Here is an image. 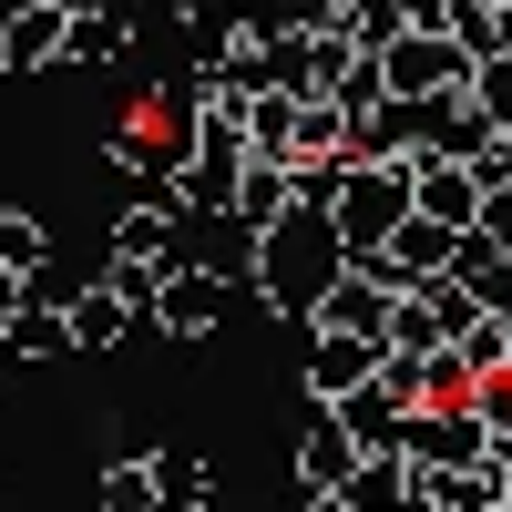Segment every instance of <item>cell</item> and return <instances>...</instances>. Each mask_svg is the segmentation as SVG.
<instances>
[{
    "mask_svg": "<svg viewBox=\"0 0 512 512\" xmlns=\"http://www.w3.org/2000/svg\"><path fill=\"white\" fill-rule=\"evenodd\" d=\"M338 277H349V246H338V226L318 216V205H297V216L256 246V287H267V308L297 318V328H318V308H328Z\"/></svg>",
    "mask_w": 512,
    "mask_h": 512,
    "instance_id": "1",
    "label": "cell"
},
{
    "mask_svg": "<svg viewBox=\"0 0 512 512\" xmlns=\"http://www.w3.org/2000/svg\"><path fill=\"white\" fill-rule=\"evenodd\" d=\"M420 216V164H349V185H338L328 226L338 246H349V267H369V256H390V236Z\"/></svg>",
    "mask_w": 512,
    "mask_h": 512,
    "instance_id": "2",
    "label": "cell"
},
{
    "mask_svg": "<svg viewBox=\"0 0 512 512\" xmlns=\"http://www.w3.org/2000/svg\"><path fill=\"white\" fill-rule=\"evenodd\" d=\"M472 52H461L451 31H400L390 52H379V82H390V103H472Z\"/></svg>",
    "mask_w": 512,
    "mask_h": 512,
    "instance_id": "3",
    "label": "cell"
},
{
    "mask_svg": "<svg viewBox=\"0 0 512 512\" xmlns=\"http://www.w3.org/2000/svg\"><path fill=\"white\" fill-rule=\"evenodd\" d=\"M472 328H482V297L461 287V277H431V287H410V297H400L390 349H400V359H441V349H461Z\"/></svg>",
    "mask_w": 512,
    "mask_h": 512,
    "instance_id": "4",
    "label": "cell"
},
{
    "mask_svg": "<svg viewBox=\"0 0 512 512\" xmlns=\"http://www.w3.org/2000/svg\"><path fill=\"white\" fill-rule=\"evenodd\" d=\"M400 451H410V472H482L492 431H482V410H410Z\"/></svg>",
    "mask_w": 512,
    "mask_h": 512,
    "instance_id": "5",
    "label": "cell"
},
{
    "mask_svg": "<svg viewBox=\"0 0 512 512\" xmlns=\"http://www.w3.org/2000/svg\"><path fill=\"white\" fill-rule=\"evenodd\" d=\"M390 318H400V287H379L369 267H349L328 287V308H318L308 338H379V349H390Z\"/></svg>",
    "mask_w": 512,
    "mask_h": 512,
    "instance_id": "6",
    "label": "cell"
},
{
    "mask_svg": "<svg viewBox=\"0 0 512 512\" xmlns=\"http://www.w3.org/2000/svg\"><path fill=\"white\" fill-rule=\"evenodd\" d=\"M113 267H154V277L185 267V216H175V195H144L134 216L113 226Z\"/></svg>",
    "mask_w": 512,
    "mask_h": 512,
    "instance_id": "7",
    "label": "cell"
},
{
    "mask_svg": "<svg viewBox=\"0 0 512 512\" xmlns=\"http://www.w3.org/2000/svg\"><path fill=\"white\" fill-rule=\"evenodd\" d=\"M72 52V0H21L0 21V72H52Z\"/></svg>",
    "mask_w": 512,
    "mask_h": 512,
    "instance_id": "8",
    "label": "cell"
},
{
    "mask_svg": "<svg viewBox=\"0 0 512 512\" xmlns=\"http://www.w3.org/2000/svg\"><path fill=\"white\" fill-rule=\"evenodd\" d=\"M379 369H390V349H379V338H308V400H318V410L359 400Z\"/></svg>",
    "mask_w": 512,
    "mask_h": 512,
    "instance_id": "9",
    "label": "cell"
},
{
    "mask_svg": "<svg viewBox=\"0 0 512 512\" xmlns=\"http://www.w3.org/2000/svg\"><path fill=\"white\" fill-rule=\"evenodd\" d=\"M359 461H369V451L349 441V420H338V410H318V420H308V441H297V492H308V502H338Z\"/></svg>",
    "mask_w": 512,
    "mask_h": 512,
    "instance_id": "10",
    "label": "cell"
},
{
    "mask_svg": "<svg viewBox=\"0 0 512 512\" xmlns=\"http://www.w3.org/2000/svg\"><path fill=\"white\" fill-rule=\"evenodd\" d=\"M226 277H205V267H175V277H164V297H154V328L164 338H216L226 328Z\"/></svg>",
    "mask_w": 512,
    "mask_h": 512,
    "instance_id": "11",
    "label": "cell"
},
{
    "mask_svg": "<svg viewBox=\"0 0 512 512\" xmlns=\"http://www.w3.org/2000/svg\"><path fill=\"white\" fill-rule=\"evenodd\" d=\"M338 512H420V472H410V451H369L349 492H338Z\"/></svg>",
    "mask_w": 512,
    "mask_h": 512,
    "instance_id": "12",
    "label": "cell"
},
{
    "mask_svg": "<svg viewBox=\"0 0 512 512\" xmlns=\"http://www.w3.org/2000/svg\"><path fill=\"white\" fill-rule=\"evenodd\" d=\"M420 216L451 226V236H472L482 226V175L472 164H420Z\"/></svg>",
    "mask_w": 512,
    "mask_h": 512,
    "instance_id": "13",
    "label": "cell"
},
{
    "mask_svg": "<svg viewBox=\"0 0 512 512\" xmlns=\"http://www.w3.org/2000/svg\"><path fill=\"white\" fill-rule=\"evenodd\" d=\"M318 31H338V41H349V52H390V41L410 31V11H400V0H328V11H318Z\"/></svg>",
    "mask_w": 512,
    "mask_h": 512,
    "instance_id": "14",
    "label": "cell"
},
{
    "mask_svg": "<svg viewBox=\"0 0 512 512\" xmlns=\"http://www.w3.org/2000/svg\"><path fill=\"white\" fill-rule=\"evenodd\" d=\"M297 123H308V103L256 93V103H246V154H256V164H297Z\"/></svg>",
    "mask_w": 512,
    "mask_h": 512,
    "instance_id": "15",
    "label": "cell"
},
{
    "mask_svg": "<svg viewBox=\"0 0 512 512\" xmlns=\"http://www.w3.org/2000/svg\"><path fill=\"white\" fill-rule=\"evenodd\" d=\"M420 512H502V472H420Z\"/></svg>",
    "mask_w": 512,
    "mask_h": 512,
    "instance_id": "16",
    "label": "cell"
},
{
    "mask_svg": "<svg viewBox=\"0 0 512 512\" xmlns=\"http://www.w3.org/2000/svg\"><path fill=\"white\" fill-rule=\"evenodd\" d=\"M338 420H349V441H359V451H400V431H410V410L379 390V379H369L359 400H338Z\"/></svg>",
    "mask_w": 512,
    "mask_h": 512,
    "instance_id": "17",
    "label": "cell"
},
{
    "mask_svg": "<svg viewBox=\"0 0 512 512\" xmlns=\"http://www.w3.org/2000/svg\"><path fill=\"white\" fill-rule=\"evenodd\" d=\"M154 492H164V512H205V502H216L205 451H154Z\"/></svg>",
    "mask_w": 512,
    "mask_h": 512,
    "instance_id": "18",
    "label": "cell"
},
{
    "mask_svg": "<svg viewBox=\"0 0 512 512\" xmlns=\"http://www.w3.org/2000/svg\"><path fill=\"white\" fill-rule=\"evenodd\" d=\"M123 328H134V308H123L113 287H82V297H72V349H113Z\"/></svg>",
    "mask_w": 512,
    "mask_h": 512,
    "instance_id": "19",
    "label": "cell"
},
{
    "mask_svg": "<svg viewBox=\"0 0 512 512\" xmlns=\"http://www.w3.org/2000/svg\"><path fill=\"white\" fill-rule=\"evenodd\" d=\"M0 349H21V359H62V349H72V308H21L11 328H0Z\"/></svg>",
    "mask_w": 512,
    "mask_h": 512,
    "instance_id": "20",
    "label": "cell"
},
{
    "mask_svg": "<svg viewBox=\"0 0 512 512\" xmlns=\"http://www.w3.org/2000/svg\"><path fill=\"white\" fill-rule=\"evenodd\" d=\"M123 52H134V31H123L113 11H72V52L62 62H123Z\"/></svg>",
    "mask_w": 512,
    "mask_h": 512,
    "instance_id": "21",
    "label": "cell"
},
{
    "mask_svg": "<svg viewBox=\"0 0 512 512\" xmlns=\"http://www.w3.org/2000/svg\"><path fill=\"white\" fill-rule=\"evenodd\" d=\"M103 512H164L154 461H113V472H103Z\"/></svg>",
    "mask_w": 512,
    "mask_h": 512,
    "instance_id": "22",
    "label": "cell"
},
{
    "mask_svg": "<svg viewBox=\"0 0 512 512\" xmlns=\"http://www.w3.org/2000/svg\"><path fill=\"white\" fill-rule=\"evenodd\" d=\"M472 113H482V123H492V134H512V52H502V62H482V72H472Z\"/></svg>",
    "mask_w": 512,
    "mask_h": 512,
    "instance_id": "23",
    "label": "cell"
},
{
    "mask_svg": "<svg viewBox=\"0 0 512 512\" xmlns=\"http://www.w3.org/2000/svg\"><path fill=\"white\" fill-rule=\"evenodd\" d=\"M41 246H52V236H41L31 216H0V267H11V277H41Z\"/></svg>",
    "mask_w": 512,
    "mask_h": 512,
    "instance_id": "24",
    "label": "cell"
},
{
    "mask_svg": "<svg viewBox=\"0 0 512 512\" xmlns=\"http://www.w3.org/2000/svg\"><path fill=\"white\" fill-rule=\"evenodd\" d=\"M175 11H185V21L205 31V41H216V52H226V41L246 31V21H236V0H175Z\"/></svg>",
    "mask_w": 512,
    "mask_h": 512,
    "instance_id": "25",
    "label": "cell"
},
{
    "mask_svg": "<svg viewBox=\"0 0 512 512\" xmlns=\"http://www.w3.org/2000/svg\"><path fill=\"white\" fill-rule=\"evenodd\" d=\"M472 236H492V246L512 256V195H482V226H472Z\"/></svg>",
    "mask_w": 512,
    "mask_h": 512,
    "instance_id": "26",
    "label": "cell"
},
{
    "mask_svg": "<svg viewBox=\"0 0 512 512\" xmlns=\"http://www.w3.org/2000/svg\"><path fill=\"white\" fill-rule=\"evenodd\" d=\"M400 11H410V31H451V21H461V0H400Z\"/></svg>",
    "mask_w": 512,
    "mask_h": 512,
    "instance_id": "27",
    "label": "cell"
},
{
    "mask_svg": "<svg viewBox=\"0 0 512 512\" xmlns=\"http://www.w3.org/2000/svg\"><path fill=\"white\" fill-rule=\"evenodd\" d=\"M308 512H338V502H308Z\"/></svg>",
    "mask_w": 512,
    "mask_h": 512,
    "instance_id": "28",
    "label": "cell"
},
{
    "mask_svg": "<svg viewBox=\"0 0 512 512\" xmlns=\"http://www.w3.org/2000/svg\"><path fill=\"white\" fill-rule=\"evenodd\" d=\"M492 11H512V0H492Z\"/></svg>",
    "mask_w": 512,
    "mask_h": 512,
    "instance_id": "29",
    "label": "cell"
},
{
    "mask_svg": "<svg viewBox=\"0 0 512 512\" xmlns=\"http://www.w3.org/2000/svg\"><path fill=\"white\" fill-rule=\"evenodd\" d=\"M0 359H11V349H0Z\"/></svg>",
    "mask_w": 512,
    "mask_h": 512,
    "instance_id": "30",
    "label": "cell"
},
{
    "mask_svg": "<svg viewBox=\"0 0 512 512\" xmlns=\"http://www.w3.org/2000/svg\"><path fill=\"white\" fill-rule=\"evenodd\" d=\"M502 512H512V502H502Z\"/></svg>",
    "mask_w": 512,
    "mask_h": 512,
    "instance_id": "31",
    "label": "cell"
}]
</instances>
